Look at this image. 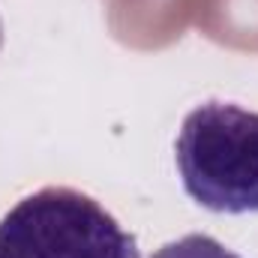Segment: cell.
Segmentation results:
<instances>
[{
    "instance_id": "cell-3",
    "label": "cell",
    "mask_w": 258,
    "mask_h": 258,
    "mask_svg": "<svg viewBox=\"0 0 258 258\" xmlns=\"http://www.w3.org/2000/svg\"><path fill=\"white\" fill-rule=\"evenodd\" d=\"M150 258H240V255L225 249L210 234H186L180 240H171V243L159 246Z\"/></svg>"
},
{
    "instance_id": "cell-2",
    "label": "cell",
    "mask_w": 258,
    "mask_h": 258,
    "mask_svg": "<svg viewBox=\"0 0 258 258\" xmlns=\"http://www.w3.org/2000/svg\"><path fill=\"white\" fill-rule=\"evenodd\" d=\"M0 258H138V246L96 198L45 186L0 219Z\"/></svg>"
},
{
    "instance_id": "cell-1",
    "label": "cell",
    "mask_w": 258,
    "mask_h": 258,
    "mask_svg": "<svg viewBox=\"0 0 258 258\" xmlns=\"http://www.w3.org/2000/svg\"><path fill=\"white\" fill-rule=\"evenodd\" d=\"M180 183L210 213H258V111L234 102H201L177 132Z\"/></svg>"
},
{
    "instance_id": "cell-4",
    "label": "cell",
    "mask_w": 258,
    "mask_h": 258,
    "mask_svg": "<svg viewBox=\"0 0 258 258\" xmlns=\"http://www.w3.org/2000/svg\"><path fill=\"white\" fill-rule=\"evenodd\" d=\"M0 45H3V21H0Z\"/></svg>"
}]
</instances>
